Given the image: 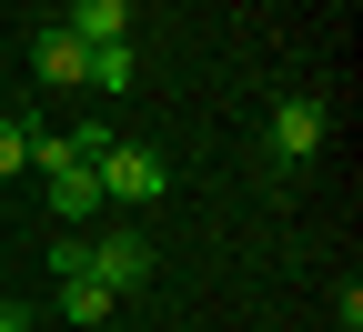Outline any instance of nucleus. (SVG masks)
<instances>
[{
  "instance_id": "20e7f679",
  "label": "nucleus",
  "mask_w": 363,
  "mask_h": 332,
  "mask_svg": "<svg viewBox=\"0 0 363 332\" xmlns=\"http://www.w3.org/2000/svg\"><path fill=\"white\" fill-rule=\"evenodd\" d=\"M111 302H121L111 282H91V272H61V322H71V332H101V322H111Z\"/></svg>"
},
{
  "instance_id": "6e6552de",
  "label": "nucleus",
  "mask_w": 363,
  "mask_h": 332,
  "mask_svg": "<svg viewBox=\"0 0 363 332\" xmlns=\"http://www.w3.org/2000/svg\"><path fill=\"white\" fill-rule=\"evenodd\" d=\"M81 151H71V131H30V171H71Z\"/></svg>"
},
{
  "instance_id": "f03ea898",
  "label": "nucleus",
  "mask_w": 363,
  "mask_h": 332,
  "mask_svg": "<svg viewBox=\"0 0 363 332\" xmlns=\"http://www.w3.org/2000/svg\"><path fill=\"white\" fill-rule=\"evenodd\" d=\"M91 171H101V202H162V192H172V161L142 151V141H111Z\"/></svg>"
},
{
  "instance_id": "7ed1b4c3",
  "label": "nucleus",
  "mask_w": 363,
  "mask_h": 332,
  "mask_svg": "<svg viewBox=\"0 0 363 332\" xmlns=\"http://www.w3.org/2000/svg\"><path fill=\"white\" fill-rule=\"evenodd\" d=\"M81 51H101V40H131V0H71V21H61Z\"/></svg>"
},
{
  "instance_id": "423d86ee",
  "label": "nucleus",
  "mask_w": 363,
  "mask_h": 332,
  "mask_svg": "<svg viewBox=\"0 0 363 332\" xmlns=\"http://www.w3.org/2000/svg\"><path fill=\"white\" fill-rule=\"evenodd\" d=\"M51 212H61V222H91V212H101V171H91V161L51 171Z\"/></svg>"
},
{
  "instance_id": "1a4fd4ad",
  "label": "nucleus",
  "mask_w": 363,
  "mask_h": 332,
  "mask_svg": "<svg viewBox=\"0 0 363 332\" xmlns=\"http://www.w3.org/2000/svg\"><path fill=\"white\" fill-rule=\"evenodd\" d=\"M30 161V121H11V111H0V171H21Z\"/></svg>"
},
{
  "instance_id": "f257e3e1",
  "label": "nucleus",
  "mask_w": 363,
  "mask_h": 332,
  "mask_svg": "<svg viewBox=\"0 0 363 332\" xmlns=\"http://www.w3.org/2000/svg\"><path fill=\"white\" fill-rule=\"evenodd\" d=\"M323 131H333L323 91H283V101H272V121H262V151L283 161V171H303L313 151H323Z\"/></svg>"
},
{
  "instance_id": "0eeeda50",
  "label": "nucleus",
  "mask_w": 363,
  "mask_h": 332,
  "mask_svg": "<svg viewBox=\"0 0 363 332\" xmlns=\"http://www.w3.org/2000/svg\"><path fill=\"white\" fill-rule=\"evenodd\" d=\"M131 71H142V61H131V40H101V51L81 61V91H131Z\"/></svg>"
},
{
  "instance_id": "9d476101",
  "label": "nucleus",
  "mask_w": 363,
  "mask_h": 332,
  "mask_svg": "<svg viewBox=\"0 0 363 332\" xmlns=\"http://www.w3.org/2000/svg\"><path fill=\"white\" fill-rule=\"evenodd\" d=\"M0 332H21V312H0Z\"/></svg>"
},
{
  "instance_id": "39448f33",
  "label": "nucleus",
  "mask_w": 363,
  "mask_h": 332,
  "mask_svg": "<svg viewBox=\"0 0 363 332\" xmlns=\"http://www.w3.org/2000/svg\"><path fill=\"white\" fill-rule=\"evenodd\" d=\"M81 61H91V51H81L71 30H40V40H30V71L51 81V91H81Z\"/></svg>"
}]
</instances>
